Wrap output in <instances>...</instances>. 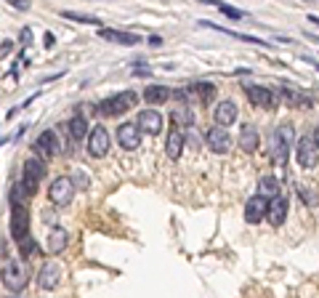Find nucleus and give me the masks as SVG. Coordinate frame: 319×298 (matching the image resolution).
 Returning <instances> with one entry per match:
<instances>
[{
    "instance_id": "9d476101",
    "label": "nucleus",
    "mask_w": 319,
    "mask_h": 298,
    "mask_svg": "<svg viewBox=\"0 0 319 298\" xmlns=\"http://www.w3.org/2000/svg\"><path fill=\"white\" fill-rule=\"evenodd\" d=\"M117 144L128 149V152H133V149L141 146V128L136 123H123L117 128Z\"/></svg>"
},
{
    "instance_id": "412c9836",
    "label": "nucleus",
    "mask_w": 319,
    "mask_h": 298,
    "mask_svg": "<svg viewBox=\"0 0 319 298\" xmlns=\"http://www.w3.org/2000/svg\"><path fill=\"white\" fill-rule=\"evenodd\" d=\"M171 96H173L171 88H165V86H146L144 88V101H146V104H152V107L165 104Z\"/></svg>"
},
{
    "instance_id": "e433bc0d",
    "label": "nucleus",
    "mask_w": 319,
    "mask_h": 298,
    "mask_svg": "<svg viewBox=\"0 0 319 298\" xmlns=\"http://www.w3.org/2000/svg\"><path fill=\"white\" fill-rule=\"evenodd\" d=\"M133 74L138 78V74H141V78H149V74H152V69H146V67H136L133 69Z\"/></svg>"
},
{
    "instance_id": "dca6fc26",
    "label": "nucleus",
    "mask_w": 319,
    "mask_h": 298,
    "mask_svg": "<svg viewBox=\"0 0 319 298\" xmlns=\"http://www.w3.org/2000/svg\"><path fill=\"white\" fill-rule=\"evenodd\" d=\"M61 279V266L56 264V261H45L40 266V272H37V285L43 287V290H53L56 285H59Z\"/></svg>"
},
{
    "instance_id": "2f4dec72",
    "label": "nucleus",
    "mask_w": 319,
    "mask_h": 298,
    "mask_svg": "<svg viewBox=\"0 0 319 298\" xmlns=\"http://www.w3.org/2000/svg\"><path fill=\"white\" fill-rule=\"evenodd\" d=\"M298 194H301V200H303L306 205H311V208L319 202V197H316V194H314L311 189H308V186H298Z\"/></svg>"
},
{
    "instance_id": "f03ea898",
    "label": "nucleus",
    "mask_w": 319,
    "mask_h": 298,
    "mask_svg": "<svg viewBox=\"0 0 319 298\" xmlns=\"http://www.w3.org/2000/svg\"><path fill=\"white\" fill-rule=\"evenodd\" d=\"M136 104H138V93L136 91H123V93H117V96L104 99L96 107V112L104 115V117H117V115H125V112L130 107H136Z\"/></svg>"
},
{
    "instance_id": "4468645a",
    "label": "nucleus",
    "mask_w": 319,
    "mask_h": 298,
    "mask_svg": "<svg viewBox=\"0 0 319 298\" xmlns=\"http://www.w3.org/2000/svg\"><path fill=\"white\" fill-rule=\"evenodd\" d=\"M136 125L141 128L144 133H149V136H157L160 130H163L165 120H163V115H160L157 109H144V112H138V117H136Z\"/></svg>"
},
{
    "instance_id": "423d86ee",
    "label": "nucleus",
    "mask_w": 319,
    "mask_h": 298,
    "mask_svg": "<svg viewBox=\"0 0 319 298\" xmlns=\"http://www.w3.org/2000/svg\"><path fill=\"white\" fill-rule=\"evenodd\" d=\"M242 91H245V96L250 99L253 107H258V109H274L277 107L274 91H269L266 86H242Z\"/></svg>"
},
{
    "instance_id": "cd10ccee",
    "label": "nucleus",
    "mask_w": 319,
    "mask_h": 298,
    "mask_svg": "<svg viewBox=\"0 0 319 298\" xmlns=\"http://www.w3.org/2000/svg\"><path fill=\"white\" fill-rule=\"evenodd\" d=\"M200 3H208V6H215L221 14H226L229 19H245V11H240V8L234 6H226V3H218V0H200Z\"/></svg>"
},
{
    "instance_id": "c756f323",
    "label": "nucleus",
    "mask_w": 319,
    "mask_h": 298,
    "mask_svg": "<svg viewBox=\"0 0 319 298\" xmlns=\"http://www.w3.org/2000/svg\"><path fill=\"white\" fill-rule=\"evenodd\" d=\"M64 19H72V22H80V24H99L96 16H88V14H74V11H61Z\"/></svg>"
},
{
    "instance_id": "bb28decb",
    "label": "nucleus",
    "mask_w": 319,
    "mask_h": 298,
    "mask_svg": "<svg viewBox=\"0 0 319 298\" xmlns=\"http://www.w3.org/2000/svg\"><path fill=\"white\" fill-rule=\"evenodd\" d=\"M192 91L197 93V96H200L202 104H208V101L215 99V86H213V83H194Z\"/></svg>"
},
{
    "instance_id": "5701e85b",
    "label": "nucleus",
    "mask_w": 319,
    "mask_h": 298,
    "mask_svg": "<svg viewBox=\"0 0 319 298\" xmlns=\"http://www.w3.org/2000/svg\"><path fill=\"white\" fill-rule=\"evenodd\" d=\"M202 27H210V30H218V32H223V35H229V37H237V40H245V43H253V45H269L271 43H266V40H261V37H253V35H242V32H231V30H223V27H218V24H210V22H200Z\"/></svg>"
},
{
    "instance_id": "aec40b11",
    "label": "nucleus",
    "mask_w": 319,
    "mask_h": 298,
    "mask_svg": "<svg viewBox=\"0 0 319 298\" xmlns=\"http://www.w3.org/2000/svg\"><path fill=\"white\" fill-rule=\"evenodd\" d=\"M213 117H215V123H218V125L229 128L234 120H237V104H234V101H221V104H215Z\"/></svg>"
},
{
    "instance_id": "393cba45",
    "label": "nucleus",
    "mask_w": 319,
    "mask_h": 298,
    "mask_svg": "<svg viewBox=\"0 0 319 298\" xmlns=\"http://www.w3.org/2000/svg\"><path fill=\"white\" fill-rule=\"evenodd\" d=\"M258 192L261 194H264V197H277V194H279V181L274 179V176H264V179H261L258 181Z\"/></svg>"
},
{
    "instance_id": "9b49d317",
    "label": "nucleus",
    "mask_w": 319,
    "mask_h": 298,
    "mask_svg": "<svg viewBox=\"0 0 319 298\" xmlns=\"http://www.w3.org/2000/svg\"><path fill=\"white\" fill-rule=\"evenodd\" d=\"M88 152L91 157H104L109 152V133H107V128H91L88 130Z\"/></svg>"
},
{
    "instance_id": "0eeeda50",
    "label": "nucleus",
    "mask_w": 319,
    "mask_h": 298,
    "mask_svg": "<svg viewBox=\"0 0 319 298\" xmlns=\"http://www.w3.org/2000/svg\"><path fill=\"white\" fill-rule=\"evenodd\" d=\"M30 235V210L27 205H11V237L19 242Z\"/></svg>"
},
{
    "instance_id": "473e14b6",
    "label": "nucleus",
    "mask_w": 319,
    "mask_h": 298,
    "mask_svg": "<svg viewBox=\"0 0 319 298\" xmlns=\"http://www.w3.org/2000/svg\"><path fill=\"white\" fill-rule=\"evenodd\" d=\"M277 130L282 133V138H287V141L293 144V138H295V130H293V125H290V123H282V125H279Z\"/></svg>"
},
{
    "instance_id": "6ab92c4d",
    "label": "nucleus",
    "mask_w": 319,
    "mask_h": 298,
    "mask_svg": "<svg viewBox=\"0 0 319 298\" xmlns=\"http://www.w3.org/2000/svg\"><path fill=\"white\" fill-rule=\"evenodd\" d=\"M258 144H261V136H258L256 125H242L240 128V149H242V152L253 155L258 149Z\"/></svg>"
},
{
    "instance_id": "ea45409f",
    "label": "nucleus",
    "mask_w": 319,
    "mask_h": 298,
    "mask_svg": "<svg viewBox=\"0 0 319 298\" xmlns=\"http://www.w3.org/2000/svg\"><path fill=\"white\" fill-rule=\"evenodd\" d=\"M308 22H311V24H316V27H319V16H308Z\"/></svg>"
},
{
    "instance_id": "b1692460",
    "label": "nucleus",
    "mask_w": 319,
    "mask_h": 298,
    "mask_svg": "<svg viewBox=\"0 0 319 298\" xmlns=\"http://www.w3.org/2000/svg\"><path fill=\"white\" fill-rule=\"evenodd\" d=\"M67 130H69L72 141H80V138L88 133V123H86V117H83V115H74V117L69 120V123H67Z\"/></svg>"
},
{
    "instance_id": "f8f14e48",
    "label": "nucleus",
    "mask_w": 319,
    "mask_h": 298,
    "mask_svg": "<svg viewBox=\"0 0 319 298\" xmlns=\"http://www.w3.org/2000/svg\"><path fill=\"white\" fill-rule=\"evenodd\" d=\"M269 157H271V163H277V165H287V152H290V141L287 138H282V133L279 130H274V133L269 136Z\"/></svg>"
},
{
    "instance_id": "c9c22d12",
    "label": "nucleus",
    "mask_w": 319,
    "mask_h": 298,
    "mask_svg": "<svg viewBox=\"0 0 319 298\" xmlns=\"http://www.w3.org/2000/svg\"><path fill=\"white\" fill-rule=\"evenodd\" d=\"M149 45H152V48H160V45H163V37H160V35H152V37H149Z\"/></svg>"
},
{
    "instance_id": "7ed1b4c3",
    "label": "nucleus",
    "mask_w": 319,
    "mask_h": 298,
    "mask_svg": "<svg viewBox=\"0 0 319 298\" xmlns=\"http://www.w3.org/2000/svg\"><path fill=\"white\" fill-rule=\"evenodd\" d=\"M74 192H77V186H74V181L69 179V176H59V179H53L51 186H48V200L61 208V205L72 202Z\"/></svg>"
},
{
    "instance_id": "a211bd4d",
    "label": "nucleus",
    "mask_w": 319,
    "mask_h": 298,
    "mask_svg": "<svg viewBox=\"0 0 319 298\" xmlns=\"http://www.w3.org/2000/svg\"><path fill=\"white\" fill-rule=\"evenodd\" d=\"M99 37L101 40H112L117 45H138L141 37L133 35V32H123V30H99Z\"/></svg>"
},
{
    "instance_id": "ddd939ff",
    "label": "nucleus",
    "mask_w": 319,
    "mask_h": 298,
    "mask_svg": "<svg viewBox=\"0 0 319 298\" xmlns=\"http://www.w3.org/2000/svg\"><path fill=\"white\" fill-rule=\"evenodd\" d=\"M287 210H290V202H287V197H282V194H277V197H271V200H269L266 221L271 224V227H282V224L287 221Z\"/></svg>"
},
{
    "instance_id": "2eb2a0df",
    "label": "nucleus",
    "mask_w": 319,
    "mask_h": 298,
    "mask_svg": "<svg viewBox=\"0 0 319 298\" xmlns=\"http://www.w3.org/2000/svg\"><path fill=\"white\" fill-rule=\"evenodd\" d=\"M266 210H269V197H264V194H253V197L245 202V221L248 224L264 221Z\"/></svg>"
},
{
    "instance_id": "4c0bfd02",
    "label": "nucleus",
    "mask_w": 319,
    "mask_h": 298,
    "mask_svg": "<svg viewBox=\"0 0 319 298\" xmlns=\"http://www.w3.org/2000/svg\"><path fill=\"white\" fill-rule=\"evenodd\" d=\"M8 51H11V40H3V45H0V59H3Z\"/></svg>"
},
{
    "instance_id": "a878e982",
    "label": "nucleus",
    "mask_w": 319,
    "mask_h": 298,
    "mask_svg": "<svg viewBox=\"0 0 319 298\" xmlns=\"http://www.w3.org/2000/svg\"><path fill=\"white\" fill-rule=\"evenodd\" d=\"M32 197V192L24 186V181H19L11 186V205H27V200Z\"/></svg>"
},
{
    "instance_id": "39448f33",
    "label": "nucleus",
    "mask_w": 319,
    "mask_h": 298,
    "mask_svg": "<svg viewBox=\"0 0 319 298\" xmlns=\"http://www.w3.org/2000/svg\"><path fill=\"white\" fill-rule=\"evenodd\" d=\"M40 179H45V163H43V157H30V160L24 163V176H22V181L24 186L32 192V197H35V192H37V184H40Z\"/></svg>"
},
{
    "instance_id": "6e6552de",
    "label": "nucleus",
    "mask_w": 319,
    "mask_h": 298,
    "mask_svg": "<svg viewBox=\"0 0 319 298\" xmlns=\"http://www.w3.org/2000/svg\"><path fill=\"white\" fill-rule=\"evenodd\" d=\"M32 152H35L37 157H43V160H51V157L59 155V138H56L53 130H43V133L35 138Z\"/></svg>"
},
{
    "instance_id": "58836bf2",
    "label": "nucleus",
    "mask_w": 319,
    "mask_h": 298,
    "mask_svg": "<svg viewBox=\"0 0 319 298\" xmlns=\"http://www.w3.org/2000/svg\"><path fill=\"white\" fill-rule=\"evenodd\" d=\"M53 43H56L53 32H45V48H53Z\"/></svg>"
},
{
    "instance_id": "72a5a7b5",
    "label": "nucleus",
    "mask_w": 319,
    "mask_h": 298,
    "mask_svg": "<svg viewBox=\"0 0 319 298\" xmlns=\"http://www.w3.org/2000/svg\"><path fill=\"white\" fill-rule=\"evenodd\" d=\"M30 40H32V30H30V27H24L22 35H19V43H22V45H30Z\"/></svg>"
},
{
    "instance_id": "f704fd0d",
    "label": "nucleus",
    "mask_w": 319,
    "mask_h": 298,
    "mask_svg": "<svg viewBox=\"0 0 319 298\" xmlns=\"http://www.w3.org/2000/svg\"><path fill=\"white\" fill-rule=\"evenodd\" d=\"M11 6L19 8V11H27V8L32 6V0H11Z\"/></svg>"
},
{
    "instance_id": "1a4fd4ad",
    "label": "nucleus",
    "mask_w": 319,
    "mask_h": 298,
    "mask_svg": "<svg viewBox=\"0 0 319 298\" xmlns=\"http://www.w3.org/2000/svg\"><path fill=\"white\" fill-rule=\"evenodd\" d=\"M205 141H208V146L213 149L215 155H226L229 149H231V136H229L226 125H218V123H215V128H210V130H208Z\"/></svg>"
},
{
    "instance_id": "4be33fe9",
    "label": "nucleus",
    "mask_w": 319,
    "mask_h": 298,
    "mask_svg": "<svg viewBox=\"0 0 319 298\" xmlns=\"http://www.w3.org/2000/svg\"><path fill=\"white\" fill-rule=\"evenodd\" d=\"M67 242H69V235L64 232L61 227H53L48 232V253L51 256H59L64 248H67Z\"/></svg>"
},
{
    "instance_id": "f3484780",
    "label": "nucleus",
    "mask_w": 319,
    "mask_h": 298,
    "mask_svg": "<svg viewBox=\"0 0 319 298\" xmlns=\"http://www.w3.org/2000/svg\"><path fill=\"white\" fill-rule=\"evenodd\" d=\"M184 144H186V136H184V128L181 125H173L168 130V138H165V155L171 157V160H178L184 152Z\"/></svg>"
},
{
    "instance_id": "7c9ffc66",
    "label": "nucleus",
    "mask_w": 319,
    "mask_h": 298,
    "mask_svg": "<svg viewBox=\"0 0 319 298\" xmlns=\"http://www.w3.org/2000/svg\"><path fill=\"white\" fill-rule=\"evenodd\" d=\"M173 123H178V125H192V112H189V107H181V109H176L173 112Z\"/></svg>"
},
{
    "instance_id": "f257e3e1",
    "label": "nucleus",
    "mask_w": 319,
    "mask_h": 298,
    "mask_svg": "<svg viewBox=\"0 0 319 298\" xmlns=\"http://www.w3.org/2000/svg\"><path fill=\"white\" fill-rule=\"evenodd\" d=\"M30 266L24 264V261H19V258H8L3 261V269H0V279H3V285L8 287L11 293H19V290H24L27 282H30Z\"/></svg>"
},
{
    "instance_id": "c85d7f7f",
    "label": "nucleus",
    "mask_w": 319,
    "mask_h": 298,
    "mask_svg": "<svg viewBox=\"0 0 319 298\" xmlns=\"http://www.w3.org/2000/svg\"><path fill=\"white\" fill-rule=\"evenodd\" d=\"M19 250H22V256L24 258H35L37 253H40V248H37V242L27 235L24 240H19Z\"/></svg>"
},
{
    "instance_id": "79ce46f5",
    "label": "nucleus",
    "mask_w": 319,
    "mask_h": 298,
    "mask_svg": "<svg viewBox=\"0 0 319 298\" xmlns=\"http://www.w3.org/2000/svg\"><path fill=\"white\" fill-rule=\"evenodd\" d=\"M311 64H314V67H316V69H319V64H316V61H311Z\"/></svg>"
},
{
    "instance_id": "a19ab883",
    "label": "nucleus",
    "mask_w": 319,
    "mask_h": 298,
    "mask_svg": "<svg viewBox=\"0 0 319 298\" xmlns=\"http://www.w3.org/2000/svg\"><path fill=\"white\" fill-rule=\"evenodd\" d=\"M314 141H316V146H319V128L314 130Z\"/></svg>"
},
{
    "instance_id": "20e7f679",
    "label": "nucleus",
    "mask_w": 319,
    "mask_h": 298,
    "mask_svg": "<svg viewBox=\"0 0 319 298\" xmlns=\"http://www.w3.org/2000/svg\"><path fill=\"white\" fill-rule=\"evenodd\" d=\"M295 157H298V165L301 168H314L316 160H319V146L314 141V136H301L295 144Z\"/></svg>"
}]
</instances>
